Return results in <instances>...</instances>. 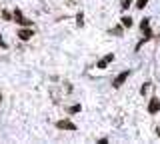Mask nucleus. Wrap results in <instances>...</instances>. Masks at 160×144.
<instances>
[{"label":"nucleus","mask_w":160,"mask_h":144,"mask_svg":"<svg viewBox=\"0 0 160 144\" xmlns=\"http://www.w3.org/2000/svg\"><path fill=\"white\" fill-rule=\"evenodd\" d=\"M148 112H150V114L160 112V98H158V96H152V98H150V102H148Z\"/></svg>","instance_id":"obj_1"},{"label":"nucleus","mask_w":160,"mask_h":144,"mask_svg":"<svg viewBox=\"0 0 160 144\" xmlns=\"http://www.w3.org/2000/svg\"><path fill=\"white\" fill-rule=\"evenodd\" d=\"M128 76H130V70H124V72H120L118 76H116V80L112 82V86H114V88H120L124 82H126V78H128Z\"/></svg>","instance_id":"obj_2"},{"label":"nucleus","mask_w":160,"mask_h":144,"mask_svg":"<svg viewBox=\"0 0 160 144\" xmlns=\"http://www.w3.org/2000/svg\"><path fill=\"white\" fill-rule=\"evenodd\" d=\"M56 128H60V130H76V126H74L70 120H58Z\"/></svg>","instance_id":"obj_3"},{"label":"nucleus","mask_w":160,"mask_h":144,"mask_svg":"<svg viewBox=\"0 0 160 144\" xmlns=\"http://www.w3.org/2000/svg\"><path fill=\"white\" fill-rule=\"evenodd\" d=\"M18 38H20V40H30V38H32V30H30V28H20V30H18Z\"/></svg>","instance_id":"obj_4"},{"label":"nucleus","mask_w":160,"mask_h":144,"mask_svg":"<svg viewBox=\"0 0 160 144\" xmlns=\"http://www.w3.org/2000/svg\"><path fill=\"white\" fill-rule=\"evenodd\" d=\"M110 62H114V54H112V52H110V54H106V56H104L102 60L98 62V68H106Z\"/></svg>","instance_id":"obj_5"},{"label":"nucleus","mask_w":160,"mask_h":144,"mask_svg":"<svg viewBox=\"0 0 160 144\" xmlns=\"http://www.w3.org/2000/svg\"><path fill=\"white\" fill-rule=\"evenodd\" d=\"M14 20L20 22V24H30V22L26 20V18L22 16V12H20V10H14Z\"/></svg>","instance_id":"obj_6"},{"label":"nucleus","mask_w":160,"mask_h":144,"mask_svg":"<svg viewBox=\"0 0 160 144\" xmlns=\"http://www.w3.org/2000/svg\"><path fill=\"white\" fill-rule=\"evenodd\" d=\"M122 26L130 28V26H132V18H130V16H124V18H122Z\"/></svg>","instance_id":"obj_7"},{"label":"nucleus","mask_w":160,"mask_h":144,"mask_svg":"<svg viewBox=\"0 0 160 144\" xmlns=\"http://www.w3.org/2000/svg\"><path fill=\"white\" fill-rule=\"evenodd\" d=\"M80 110H82V106H80V104H74V106H72V108H70V110H68V112H70V114H78Z\"/></svg>","instance_id":"obj_8"},{"label":"nucleus","mask_w":160,"mask_h":144,"mask_svg":"<svg viewBox=\"0 0 160 144\" xmlns=\"http://www.w3.org/2000/svg\"><path fill=\"white\" fill-rule=\"evenodd\" d=\"M140 28H142V32L150 34V30H148V20H142V22H140Z\"/></svg>","instance_id":"obj_9"},{"label":"nucleus","mask_w":160,"mask_h":144,"mask_svg":"<svg viewBox=\"0 0 160 144\" xmlns=\"http://www.w3.org/2000/svg\"><path fill=\"white\" fill-rule=\"evenodd\" d=\"M146 2H148V0H138V2H136V6L140 8V10H142V8L146 6Z\"/></svg>","instance_id":"obj_10"},{"label":"nucleus","mask_w":160,"mask_h":144,"mask_svg":"<svg viewBox=\"0 0 160 144\" xmlns=\"http://www.w3.org/2000/svg\"><path fill=\"white\" fill-rule=\"evenodd\" d=\"M148 86H150V84H144V86L140 88V94H144V92H146V90H148Z\"/></svg>","instance_id":"obj_11"},{"label":"nucleus","mask_w":160,"mask_h":144,"mask_svg":"<svg viewBox=\"0 0 160 144\" xmlns=\"http://www.w3.org/2000/svg\"><path fill=\"white\" fill-rule=\"evenodd\" d=\"M76 22L80 24V26H82V22H84V20H82V14H78V16H76Z\"/></svg>","instance_id":"obj_12"},{"label":"nucleus","mask_w":160,"mask_h":144,"mask_svg":"<svg viewBox=\"0 0 160 144\" xmlns=\"http://www.w3.org/2000/svg\"><path fill=\"white\" fill-rule=\"evenodd\" d=\"M2 18H4V20H10V18H12V16H10L8 12H2Z\"/></svg>","instance_id":"obj_13"},{"label":"nucleus","mask_w":160,"mask_h":144,"mask_svg":"<svg viewBox=\"0 0 160 144\" xmlns=\"http://www.w3.org/2000/svg\"><path fill=\"white\" fill-rule=\"evenodd\" d=\"M130 6V0H122V8H128Z\"/></svg>","instance_id":"obj_14"},{"label":"nucleus","mask_w":160,"mask_h":144,"mask_svg":"<svg viewBox=\"0 0 160 144\" xmlns=\"http://www.w3.org/2000/svg\"><path fill=\"white\" fill-rule=\"evenodd\" d=\"M0 48H6V44H4V40L0 38Z\"/></svg>","instance_id":"obj_15"},{"label":"nucleus","mask_w":160,"mask_h":144,"mask_svg":"<svg viewBox=\"0 0 160 144\" xmlns=\"http://www.w3.org/2000/svg\"><path fill=\"white\" fill-rule=\"evenodd\" d=\"M156 132H158V136H160V128H158V130H156Z\"/></svg>","instance_id":"obj_16"},{"label":"nucleus","mask_w":160,"mask_h":144,"mask_svg":"<svg viewBox=\"0 0 160 144\" xmlns=\"http://www.w3.org/2000/svg\"><path fill=\"white\" fill-rule=\"evenodd\" d=\"M0 98H2V96H0Z\"/></svg>","instance_id":"obj_17"}]
</instances>
